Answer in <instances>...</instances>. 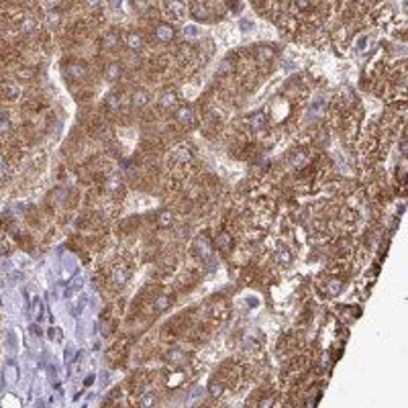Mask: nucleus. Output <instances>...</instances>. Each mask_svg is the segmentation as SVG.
Wrapping results in <instances>:
<instances>
[{
    "mask_svg": "<svg viewBox=\"0 0 408 408\" xmlns=\"http://www.w3.org/2000/svg\"><path fill=\"white\" fill-rule=\"evenodd\" d=\"M2 286H4V282H2V280H0V288H2Z\"/></svg>",
    "mask_w": 408,
    "mask_h": 408,
    "instance_id": "37998d69",
    "label": "nucleus"
},
{
    "mask_svg": "<svg viewBox=\"0 0 408 408\" xmlns=\"http://www.w3.org/2000/svg\"><path fill=\"white\" fill-rule=\"evenodd\" d=\"M92 382H94V374H90V375H88V377H86V382H84V384H86V386H90Z\"/></svg>",
    "mask_w": 408,
    "mask_h": 408,
    "instance_id": "58836bf2",
    "label": "nucleus"
},
{
    "mask_svg": "<svg viewBox=\"0 0 408 408\" xmlns=\"http://www.w3.org/2000/svg\"><path fill=\"white\" fill-rule=\"evenodd\" d=\"M341 290H343V280H339V277H331V280L326 282V292L331 296H337Z\"/></svg>",
    "mask_w": 408,
    "mask_h": 408,
    "instance_id": "a211bd4d",
    "label": "nucleus"
},
{
    "mask_svg": "<svg viewBox=\"0 0 408 408\" xmlns=\"http://www.w3.org/2000/svg\"><path fill=\"white\" fill-rule=\"evenodd\" d=\"M0 92H2V96L6 98V100H16V98L21 96V88H18L15 82H4L2 86H0Z\"/></svg>",
    "mask_w": 408,
    "mask_h": 408,
    "instance_id": "423d86ee",
    "label": "nucleus"
},
{
    "mask_svg": "<svg viewBox=\"0 0 408 408\" xmlns=\"http://www.w3.org/2000/svg\"><path fill=\"white\" fill-rule=\"evenodd\" d=\"M165 359H167V363H172V365H180V363L186 361V353L180 351V349H174V351H170L165 355Z\"/></svg>",
    "mask_w": 408,
    "mask_h": 408,
    "instance_id": "f3484780",
    "label": "nucleus"
},
{
    "mask_svg": "<svg viewBox=\"0 0 408 408\" xmlns=\"http://www.w3.org/2000/svg\"><path fill=\"white\" fill-rule=\"evenodd\" d=\"M214 243H216V247H221V249H227V247L231 245V235H228L227 231H221V233L216 235Z\"/></svg>",
    "mask_w": 408,
    "mask_h": 408,
    "instance_id": "412c9836",
    "label": "nucleus"
},
{
    "mask_svg": "<svg viewBox=\"0 0 408 408\" xmlns=\"http://www.w3.org/2000/svg\"><path fill=\"white\" fill-rule=\"evenodd\" d=\"M304 163H306V155L304 153H296V157L292 159V165L294 167H302Z\"/></svg>",
    "mask_w": 408,
    "mask_h": 408,
    "instance_id": "c756f323",
    "label": "nucleus"
},
{
    "mask_svg": "<svg viewBox=\"0 0 408 408\" xmlns=\"http://www.w3.org/2000/svg\"><path fill=\"white\" fill-rule=\"evenodd\" d=\"M129 277H131V272H129L127 267H114V272H113V284L114 286L123 288L129 282Z\"/></svg>",
    "mask_w": 408,
    "mask_h": 408,
    "instance_id": "6e6552de",
    "label": "nucleus"
},
{
    "mask_svg": "<svg viewBox=\"0 0 408 408\" xmlns=\"http://www.w3.org/2000/svg\"><path fill=\"white\" fill-rule=\"evenodd\" d=\"M118 43H121V37H118V33H114V31L106 33L102 37V47L106 49V51H113V49H116Z\"/></svg>",
    "mask_w": 408,
    "mask_h": 408,
    "instance_id": "f8f14e48",
    "label": "nucleus"
},
{
    "mask_svg": "<svg viewBox=\"0 0 408 408\" xmlns=\"http://www.w3.org/2000/svg\"><path fill=\"white\" fill-rule=\"evenodd\" d=\"M294 8L298 13H306L312 8V0H294Z\"/></svg>",
    "mask_w": 408,
    "mask_h": 408,
    "instance_id": "5701e85b",
    "label": "nucleus"
},
{
    "mask_svg": "<svg viewBox=\"0 0 408 408\" xmlns=\"http://www.w3.org/2000/svg\"><path fill=\"white\" fill-rule=\"evenodd\" d=\"M178 104V94L174 90H167L162 94V98H159V106L162 108H172Z\"/></svg>",
    "mask_w": 408,
    "mask_h": 408,
    "instance_id": "4468645a",
    "label": "nucleus"
},
{
    "mask_svg": "<svg viewBox=\"0 0 408 408\" xmlns=\"http://www.w3.org/2000/svg\"><path fill=\"white\" fill-rule=\"evenodd\" d=\"M365 47H367V37L357 39V49H359V51H365Z\"/></svg>",
    "mask_w": 408,
    "mask_h": 408,
    "instance_id": "c9c22d12",
    "label": "nucleus"
},
{
    "mask_svg": "<svg viewBox=\"0 0 408 408\" xmlns=\"http://www.w3.org/2000/svg\"><path fill=\"white\" fill-rule=\"evenodd\" d=\"M208 390H211V396H214V398H216V396H221V394H223V384L218 382V380H212V382H211V386H208Z\"/></svg>",
    "mask_w": 408,
    "mask_h": 408,
    "instance_id": "393cba45",
    "label": "nucleus"
},
{
    "mask_svg": "<svg viewBox=\"0 0 408 408\" xmlns=\"http://www.w3.org/2000/svg\"><path fill=\"white\" fill-rule=\"evenodd\" d=\"M265 125V114L263 113H257L253 118H251V127L253 129H261Z\"/></svg>",
    "mask_w": 408,
    "mask_h": 408,
    "instance_id": "bb28decb",
    "label": "nucleus"
},
{
    "mask_svg": "<svg viewBox=\"0 0 408 408\" xmlns=\"http://www.w3.org/2000/svg\"><path fill=\"white\" fill-rule=\"evenodd\" d=\"M170 304H172V296L170 294H159L155 298V302H153V308H155L157 312H163V310L170 308Z\"/></svg>",
    "mask_w": 408,
    "mask_h": 408,
    "instance_id": "2eb2a0df",
    "label": "nucleus"
},
{
    "mask_svg": "<svg viewBox=\"0 0 408 408\" xmlns=\"http://www.w3.org/2000/svg\"><path fill=\"white\" fill-rule=\"evenodd\" d=\"M6 343H8V349H11V351H16L18 349V343L15 339V331H8L6 333Z\"/></svg>",
    "mask_w": 408,
    "mask_h": 408,
    "instance_id": "cd10ccee",
    "label": "nucleus"
},
{
    "mask_svg": "<svg viewBox=\"0 0 408 408\" xmlns=\"http://www.w3.org/2000/svg\"><path fill=\"white\" fill-rule=\"evenodd\" d=\"M253 53H255V59H257V62H261V64H270L272 59L276 57V49H274L272 45L263 43V45H257V47L253 49Z\"/></svg>",
    "mask_w": 408,
    "mask_h": 408,
    "instance_id": "7ed1b4c3",
    "label": "nucleus"
},
{
    "mask_svg": "<svg viewBox=\"0 0 408 408\" xmlns=\"http://www.w3.org/2000/svg\"><path fill=\"white\" fill-rule=\"evenodd\" d=\"M239 0H227V4H237Z\"/></svg>",
    "mask_w": 408,
    "mask_h": 408,
    "instance_id": "79ce46f5",
    "label": "nucleus"
},
{
    "mask_svg": "<svg viewBox=\"0 0 408 408\" xmlns=\"http://www.w3.org/2000/svg\"><path fill=\"white\" fill-rule=\"evenodd\" d=\"M125 45L131 49V51H139V49L143 47V37L139 35L137 31H129L125 35Z\"/></svg>",
    "mask_w": 408,
    "mask_h": 408,
    "instance_id": "39448f33",
    "label": "nucleus"
},
{
    "mask_svg": "<svg viewBox=\"0 0 408 408\" xmlns=\"http://www.w3.org/2000/svg\"><path fill=\"white\" fill-rule=\"evenodd\" d=\"M4 165H6V159H4V155H2V153H0V170H2Z\"/></svg>",
    "mask_w": 408,
    "mask_h": 408,
    "instance_id": "ea45409f",
    "label": "nucleus"
},
{
    "mask_svg": "<svg viewBox=\"0 0 408 408\" xmlns=\"http://www.w3.org/2000/svg\"><path fill=\"white\" fill-rule=\"evenodd\" d=\"M200 392H202L200 388H196V390H192V394H190V400H194V398L198 400V398H200Z\"/></svg>",
    "mask_w": 408,
    "mask_h": 408,
    "instance_id": "4c0bfd02",
    "label": "nucleus"
},
{
    "mask_svg": "<svg viewBox=\"0 0 408 408\" xmlns=\"http://www.w3.org/2000/svg\"><path fill=\"white\" fill-rule=\"evenodd\" d=\"M131 104H133V108H143V106H147L149 104V92L147 90H135L133 92V96H131Z\"/></svg>",
    "mask_w": 408,
    "mask_h": 408,
    "instance_id": "9d476101",
    "label": "nucleus"
},
{
    "mask_svg": "<svg viewBox=\"0 0 408 408\" xmlns=\"http://www.w3.org/2000/svg\"><path fill=\"white\" fill-rule=\"evenodd\" d=\"M4 380H6L8 384L18 382V365H16L15 361H8V363L4 365Z\"/></svg>",
    "mask_w": 408,
    "mask_h": 408,
    "instance_id": "ddd939ff",
    "label": "nucleus"
},
{
    "mask_svg": "<svg viewBox=\"0 0 408 408\" xmlns=\"http://www.w3.org/2000/svg\"><path fill=\"white\" fill-rule=\"evenodd\" d=\"M11 131V118L4 111H0V133H8Z\"/></svg>",
    "mask_w": 408,
    "mask_h": 408,
    "instance_id": "b1692460",
    "label": "nucleus"
},
{
    "mask_svg": "<svg viewBox=\"0 0 408 408\" xmlns=\"http://www.w3.org/2000/svg\"><path fill=\"white\" fill-rule=\"evenodd\" d=\"M123 76V65L118 64V62H113V64H108L106 69H104V78H106V82H116L118 78Z\"/></svg>",
    "mask_w": 408,
    "mask_h": 408,
    "instance_id": "0eeeda50",
    "label": "nucleus"
},
{
    "mask_svg": "<svg viewBox=\"0 0 408 408\" xmlns=\"http://www.w3.org/2000/svg\"><path fill=\"white\" fill-rule=\"evenodd\" d=\"M157 225L159 227H163V228H170L172 225H174V216H172V212L170 211H162L157 214Z\"/></svg>",
    "mask_w": 408,
    "mask_h": 408,
    "instance_id": "aec40b11",
    "label": "nucleus"
},
{
    "mask_svg": "<svg viewBox=\"0 0 408 408\" xmlns=\"http://www.w3.org/2000/svg\"><path fill=\"white\" fill-rule=\"evenodd\" d=\"M155 402V398H153V394H143V398L139 400V404L141 406H151Z\"/></svg>",
    "mask_w": 408,
    "mask_h": 408,
    "instance_id": "7c9ffc66",
    "label": "nucleus"
},
{
    "mask_svg": "<svg viewBox=\"0 0 408 408\" xmlns=\"http://www.w3.org/2000/svg\"><path fill=\"white\" fill-rule=\"evenodd\" d=\"M196 253L204 257V260H208V253H211V247H208V243L204 241V239H198V245H196Z\"/></svg>",
    "mask_w": 408,
    "mask_h": 408,
    "instance_id": "4be33fe9",
    "label": "nucleus"
},
{
    "mask_svg": "<svg viewBox=\"0 0 408 408\" xmlns=\"http://www.w3.org/2000/svg\"><path fill=\"white\" fill-rule=\"evenodd\" d=\"M16 78H18V80H29V78H33V69H18V72H16Z\"/></svg>",
    "mask_w": 408,
    "mask_h": 408,
    "instance_id": "473e14b6",
    "label": "nucleus"
},
{
    "mask_svg": "<svg viewBox=\"0 0 408 408\" xmlns=\"http://www.w3.org/2000/svg\"><path fill=\"white\" fill-rule=\"evenodd\" d=\"M165 11L172 18H184L186 6H184L182 0H165Z\"/></svg>",
    "mask_w": 408,
    "mask_h": 408,
    "instance_id": "20e7f679",
    "label": "nucleus"
},
{
    "mask_svg": "<svg viewBox=\"0 0 408 408\" xmlns=\"http://www.w3.org/2000/svg\"><path fill=\"white\" fill-rule=\"evenodd\" d=\"M176 121L180 123V125H190L194 121V113H192V108L190 106H180L176 111Z\"/></svg>",
    "mask_w": 408,
    "mask_h": 408,
    "instance_id": "1a4fd4ad",
    "label": "nucleus"
},
{
    "mask_svg": "<svg viewBox=\"0 0 408 408\" xmlns=\"http://www.w3.org/2000/svg\"><path fill=\"white\" fill-rule=\"evenodd\" d=\"M4 251H6V247H4L2 243H0V253H4Z\"/></svg>",
    "mask_w": 408,
    "mask_h": 408,
    "instance_id": "a19ab883",
    "label": "nucleus"
},
{
    "mask_svg": "<svg viewBox=\"0 0 408 408\" xmlns=\"http://www.w3.org/2000/svg\"><path fill=\"white\" fill-rule=\"evenodd\" d=\"M86 74H88V65L84 62H72L65 67V76L72 82H80L82 78H86Z\"/></svg>",
    "mask_w": 408,
    "mask_h": 408,
    "instance_id": "f257e3e1",
    "label": "nucleus"
},
{
    "mask_svg": "<svg viewBox=\"0 0 408 408\" xmlns=\"http://www.w3.org/2000/svg\"><path fill=\"white\" fill-rule=\"evenodd\" d=\"M155 39H157V41H162V43H170V41L176 39V29L172 25H167V23L157 25L155 27Z\"/></svg>",
    "mask_w": 408,
    "mask_h": 408,
    "instance_id": "f03ea898",
    "label": "nucleus"
},
{
    "mask_svg": "<svg viewBox=\"0 0 408 408\" xmlns=\"http://www.w3.org/2000/svg\"><path fill=\"white\" fill-rule=\"evenodd\" d=\"M82 284H84V280H82V277H76V282H74L72 286H69V288H67V296H69V294H72L74 290H78V288H82Z\"/></svg>",
    "mask_w": 408,
    "mask_h": 408,
    "instance_id": "72a5a7b5",
    "label": "nucleus"
},
{
    "mask_svg": "<svg viewBox=\"0 0 408 408\" xmlns=\"http://www.w3.org/2000/svg\"><path fill=\"white\" fill-rule=\"evenodd\" d=\"M184 35H186L188 39H196L198 35H200V29L194 27V25H186V27H184Z\"/></svg>",
    "mask_w": 408,
    "mask_h": 408,
    "instance_id": "a878e982",
    "label": "nucleus"
},
{
    "mask_svg": "<svg viewBox=\"0 0 408 408\" xmlns=\"http://www.w3.org/2000/svg\"><path fill=\"white\" fill-rule=\"evenodd\" d=\"M121 104H123V98H121V94L118 92H111L106 96V108L111 113H114V111H118L121 108Z\"/></svg>",
    "mask_w": 408,
    "mask_h": 408,
    "instance_id": "dca6fc26",
    "label": "nucleus"
},
{
    "mask_svg": "<svg viewBox=\"0 0 408 408\" xmlns=\"http://www.w3.org/2000/svg\"><path fill=\"white\" fill-rule=\"evenodd\" d=\"M102 0H86V6L88 8H96V6H100Z\"/></svg>",
    "mask_w": 408,
    "mask_h": 408,
    "instance_id": "e433bc0d",
    "label": "nucleus"
},
{
    "mask_svg": "<svg viewBox=\"0 0 408 408\" xmlns=\"http://www.w3.org/2000/svg\"><path fill=\"white\" fill-rule=\"evenodd\" d=\"M239 27H241V31H253V29H255V25L251 21H241Z\"/></svg>",
    "mask_w": 408,
    "mask_h": 408,
    "instance_id": "f704fd0d",
    "label": "nucleus"
},
{
    "mask_svg": "<svg viewBox=\"0 0 408 408\" xmlns=\"http://www.w3.org/2000/svg\"><path fill=\"white\" fill-rule=\"evenodd\" d=\"M37 18L35 16H31V15H25L21 21H18V29H21L23 33H33V31H37Z\"/></svg>",
    "mask_w": 408,
    "mask_h": 408,
    "instance_id": "9b49d317",
    "label": "nucleus"
},
{
    "mask_svg": "<svg viewBox=\"0 0 408 408\" xmlns=\"http://www.w3.org/2000/svg\"><path fill=\"white\" fill-rule=\"evenodd\" d=\"M233 72V65L228 64V62H225L221 67H218V76H227V74H231Z\"/></svg>",
    "mask_w": 408,
    "mask_h": 408,
    "instance_id": "2f4dec72",
    "label": "nucleus"
},
{
    "mask_svg": "<svg viewBox=\"0 0 408 408\" xmlns=\"http://www.w3.org/2000/svg\"><path fill=\"white\" fill-rule=\"evenodd\" d=\"M277 260H280V261H282L284 265H288V263L292 261V255H290V251H286V249H282L280 253H277Z\"/></svg>",
    "mask_w": 408,
    "mask_h": 408,
    "instance_id": "c85d7f7f",
    "label": "nucleus"
},
{
    "mask_svg": "<svg viewBox=\"0 0 408 408\" xmlns=\"http://www.w3.org/2000/svg\"><path fill=\"white\" fill-rule=\"evenodd\" d=\"M192 15L196 16V18H208V8H206V4L202 2V0H196L194 2V6H192Z\"/></svg>",
    "mask_w": 408,
    "mask_h": 408,
    "instance_id": "6ab92c4d",
    "label": "nucleus"
}]
</instances>
